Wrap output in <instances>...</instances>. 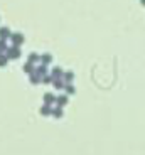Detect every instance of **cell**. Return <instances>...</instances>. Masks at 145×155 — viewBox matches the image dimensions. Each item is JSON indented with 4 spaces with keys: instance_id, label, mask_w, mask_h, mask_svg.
Here are the masks:
<instances>
[{
    "instance_id": "e0dca14e",
    "label": "cell",
    "mask_w": 145,
    "mask_h": 155,
    "mask_svg": "<svg viewBox=\"0 0 145 155\" xmlns=\"http://www.w3.org/2000/svg\"><path fill=\"white\" fill-rule=\"evenodd\" d=\"M5 51H7V46H5L4 39H0V54H2V52H5Z\"/></svg>"
},
{
    "instance_id": "277c9868",
    "label": "cell",
    "mask_w": 145,
    "mask_h": 155,
    "mask_svg": "<svg viewBox=\"0 0 145 155\" xmlns=\"http://www.w3.org/2000/svg\"><path fill=\"white\" fill-rule=\"evenodd\" d=\"M35 73L39 74V76H46V73H47V68H46V64H42V66H39L37 69H35Z\"/></svg>"
},
{
    "instance_id": "8992f818",
    "label": "cell",
    "mask_w": 145,
    "mask_h": 155,
    "mask_svg": "<svg viewBox=\"0 0 145 155\" xmlns=\"http://www.w3.org/2000/svg\"><path fill=\"white\" fill-rule=\"evenodd\" d=\"M54 86H56L58 89L64 88V83H63V79H61V78H54Z\"/></svg>"
},
{
    "instance_id": "2e32d148",
    "label": "cell",
    "mask_w": 145,
    "mask_h": 155,
    "mask_svg": "<svg viewBox=\"0 0 145 155\" xmlns=\"http://www.w3.org/2000/svg\"><path fill=\"white\" fill-rule=\"evenodd\" d=\"M39 56H37V54H31V56H29V62H37V61H39Z\"/></svg>"
},
{
    "instance_id": "30bf717a",
    "label": "cell",
    "mask_w": 145,
    "mask_h": 155,
    "mask_svg": "<svg viewBox=\"0 0 145 155\" xmlns=\"http://www.w3.org/2000/svg\"><path fill=\"white\" fill-rule=\"evenodd\" d=\"M39 79H41V76L37 73L31 74V83H32V84H37V83H39Z\"/></svg>"
},
{
    "instance_id": "6da1fadb",
    "label": "cell",
    "mask_w": 145,
    "mask_h": 155,
    "mask_svg": "<svg viewBox=\"0 0 145 155\" xmlns=\"http://www.w3.org/2000/svg\"><path fill=\"white\" fill-rule=\"evenodd\" d=\"M5 52H7V58L8 59H17L20 56V49L17 46H14V47H7V51H5Z\"/></svg>"
},
{
    "instance_id": "52a82bcc",
    "label": "cell",
    "mask_w": 145,
    "mask_h": 155,
    "mask_svg": "<svg viewBox=\"0 0 145 155\" xmlns=\"http://www.w3.org/2000/svg\"><path fill=\"white\" fill-rule=\"evenodd\" d=\"M24 71L29 74H34V66H32V62H27L25 66H24Z\"/></svg>"
},
{
    "instance_id": "4fadbf2b",
    "label": "cell",
    "mask_w": 145,
    "mask_h": 155,
    "mask_svg": "<svg viewBox=\"0 0 145 155\" xmlns=\"http://www.w3.org/2000/svg\"><path fill=\"white\" fill-rule=\"evenodd\" d=\"M52 115H54L56 118H61V116H63V110H61V106L56 108V110H52Z\"/></svg>"
},
{
    "instance_id": "7a4b0ae2",
    "label": "cell",
    "mask_w": 145,
    "mask_h": 155,
    "mask_svg": "<svg viewBox=\"0 0 145 155\" xmlns=\"http://www.w3.org/2000/svg\"><path fill=\"white\" fill-rule=\"evenodd\" d=\"M10 39H12V42H14V46H17V47L24 42V35L22 34H12Z\"/></svg>"
},
{
    "instance_id": "5bb4252c",
    "label": "cell",
    "mask_w": 145,
    "mask_h": 155,
    "mask_svg": "<svg viewBox=\"0 0 145 155\" xmlns=\"http://www.w3.org/2000/svg\"><path fill=\"white\" fill-rule=\"evenodd\" d=\"M73 78H74V74H73V73H66V74H64V81L69 84V83L73 81Z\"/></svg>"
},
{
    "instance_id": "ac0fdd59",
    "label": "cell",
    "mask_w": 145,
    "mask_h": 155,
    "mask_svg": "<svg viewBox=\"0 0 145 155\" xmlns=\"http://www.w3.org/2000/svg\"><path fill=\"white\" fill-rule=\"evenodd\" d=\"M66 91H68V94H73L74 93V88H73L71 84H66Z\"/></svg>"
},
{
    "instance_id": "9a60e30c",
    "label": "cell",
    "mask_w": 145,
    "mask_h": 155,
    "mask_svg": "<svg viewBox=\"0 0 145 155\" xmlns=\"http://www.w3.org/2000/svg\"><path fill=\"white\" fill-rule=\"evenodd\" d=\"M7 56H5V54H0V68H4L5 66V64H7Z\"/></svg>"
},
{
    "instance_id": "d6986e66",
    "label": "cell",
    "mask_w": 145,
    "mask_h": 155,
    "mask_svg": "<svg viewBox=\"0 0 145 155\" xmlns=\"http://www.w3.org/2000/svg\"><path fill=\"white\" fill-rule=\"evenodd\" d=\"M140 4H142V5H145V0H140Z\"/></svg>"
},
{
    "instance_id": "5b68a950",
    "label": "cell",
    "mask_w": 145,
    "mask_h": 155,
    "mask_svg": "<svg viewBox=\"0 0 145 155\" xmlns=\"http://www.w3.org/2000/svg\"><path fill=\"white\" fill-rule=\"evenodd\" d=\"M41 61H42V64H49V62L52 61V56L51 54H44V56H41Z\"/></svg>"
},
{
    "instance_id": "7c38bea8",
    "label": "cell",
    "mask_w": 145,
    "mask_h": 155,
    "mask_svg": "<svg viewBox=\"0 0 145 155\" xmlns=\"http://www.w3.org/2000/svg\"><path fill=\"white\" fill-rule=\"evenodd\" d=\"M41 113H42V115H51V113H52V110H51V106H49V105H46V106H42Z\"/></svg>"
},
{
    "instance_id": "ba28073f",
    "label": "cell",
    "mask_w": 145,
    "mask_h": 155,
    "mask_svg": "<svg viewBox=\"0 0 145 155\" xmlns=\"http://www.w3.org/2000/svg\"><path fill=\"white\" fill-rule=\"evenodd\" d=\"M63 76V69L61 68H54L52 69V78H61Z\"/></svg>"
},
{
    "instance_id": "8fae6325",
    "label": "cell",
    "mask_w": 145,
    "mask_h": 155,
    "mask_svg": "<svg viewBox=\"0 0 145 155\" xmlns=\"http://www.w3.org/2000/svg\"><path fill=\"white\" fill-rule=\"evenodd\" d=\"M56 101H58V105H59V106H64V105L68 103V96H59Z\"/></svg>"
},
{
    "instance_id": "3957f363",
    "label": "cell",
    "mask_w": 145,
    "mask_h": 155,
    "mask_svg": "<svg viewBox=\"0 0 145 155\" xmlns=\"http://www.w3.org/2000/svg\"><path fill=\"white\" fill-rule=\"evenodd\" d=\"M10 31H8V27H2V29H0V39H4V41H5V39H8V37H10Z\"/></svg>"
},
{
    "instance_id": "9c48e42d",
    "label": "cell",
    "mask_w": 145,
    "mask_h": 155,
    "mask_svg": "<svg viewBox=\"0 0 145 155\" xmlns=\"http://www.w3.org/2000/svg\"><path fill=\"white\" fill-rule=\"evenodd\" d=\"M44 101H46V105H51V103H54V96H52L51 93H47L46 96H44Z\"/></svg>"
}]
</instances>
